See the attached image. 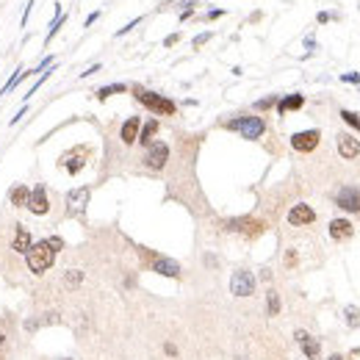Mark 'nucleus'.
<instances>
[{
    "instance_id": "obj_35",
    "label": "nucleus",
    "mask_w": 360,
    "mask_h": 360,
    "mask_svg": "<svg viewBox=\"0 0 360 360\" xmlns=\"http://www.w3.org/2000/svg\"><path fill=\"white\" fill-rule=\"evenodd\" d=\"M225 11L222 9H213V11H208V20H216V17H222Z\"/></svg>"
},
{
    "instance_id": "obj_4",
    "label": "nucleus",
    "mask_w": 360,
    "mask_h": 360,
    "mask_svg": "<svg viewBox=\"0 0 360 360\" xmlns=\"http://www.w3.org/2000/svg\"><path fill=\"white\" fill-rule=\"evenodd\" d=\"M230 291L236 294V296H252V294H255V277H252V271H247V269L233 271Z\"/></svg>"
},
{
    "instance_id": "obj_32",
    "label": "nucleus",
    "mask_w": 360,
    "mask_h": 360,
    "mask_svg": "<svg viewBox=\"0 0 360 360\" xmlns=\"http://www.w3.org/2000/svg\"><path fill=\"white\" fill-rule=\"evenodd\" d=\"M341 80H346V84H360V75H357V72H352V75H344Z\"/></svg>"
},
{
    "instance_id": "obj_37",
    "label": "nucleus",
    "mask_w": 360,
    "mask_h": 360,
    "mask_svg": "<svg viewBox=\"0 0 360 360\" xmlns=\"http://www.w3.org/2000/svg\"><path fill=\"white\" fill-rule=\"evenodd\" d=\"M330 360H344V357H341V355H333V357H330Z\"/></svg>"
},
{
    "instance_id": "obj_25",
    "label": "nucleus",
    "mask_w": 360,
    "mask_h": 360,
    "mask_svg": "<svg viewBox=\"0 0 360 360\" xmlns=\"http://www.w3.org/2000/svg\"><path fill=\"white\" fill-rule=\"evenodd\" d=\"M64 20H67V14H59V17H56V20H53V22H50V31H47V36H45L47 42L53 39L56 34H59V28H61V25H64Z\"/></svg>"
},
{
    "instance_id": "obj_22",
    "label": "nucleus",
    "mask_w": 360,
    "mask_h": 360,
    "mask_svg": "<svg viewBox=\"0 0 360 360\" xmlns=\"http://www.w3.org/2000/svg\"><path fill=\"white\" fill-rule=\"evenodd\" d=\"M119 92H128V86L125 84H108V86H103V89H97L94 94H97V100H108L111 94H119Z\"/></svg>"
},
{
    "instance_id": "obj_2",
    "label": "nucleus",
    "mask_w": 360,
    "mask_h": 360,
    "mask_svg": "<svg viewBox=\"0 0 360 360\" xmlns=\"http://www.w3.org/2000/svg\"><path fill=\"white\" fill-rule=\"evenodd\" d=\"M133 94H136L139 103H142L144 108H150L153 114H163V117H172V114H175V103H172V100H167L163 94L142 89V86H133Z\"/></svg>"
},
{
    "instance_id": "obj_10",
    "label": "nucleus",
    "mask_w": 360,
    "mask_h": 360,
    "mask_svg": "<svg viewBox=\"0 0 360 360\" xmlns=\"http://www.w3.org/2000/svg\"><path fill=\"white\" fill-rule=\"evenodd\" d=\"M150 266L153 271L163 277H180V263L172 261V258H163V255H150Z\"/></svg>"
},
{
    "instance_id": "obj_33",
    "label": "nucleus",
    "mask_w": 360,
    "mask_h": 360,
    "mask_svg": "<svg viewBox=\"0 0 360 360\" xmlns=\"http://www.w3.org/2000/svg\"><path fill=\"white\" fill-rule=\"evenodd\" d=\"M94 72H100V64H94V67L86 69V72H80V78H89V75H94Z\"/></svg>"
},
{
    "instance_id": "obj_26",
    "label": "nucleus",
    "mask_w": 360,
    "mask_h": 360,
    "mask_svg": "<svg viewBox=\"0 0 360 360\" xmlns=\"http://www.w3.org/2000/svg\"><path fill=\"white\" fill-rule=\"evenodd\" d=\"M341 119H344L346 125H352V128L360 133V119H357V114H352V111H341Z\"/></svg>"
},
{
    "instance_id": "obj_16",
    "label": "nucleus",
    "mask_w": 360,
    "mask_h": 360,
    "mask_svg": "<svg viewBox=\"0 0 360 360\" xmlns=\"http://www.w3.org/2000/svg\"><path fill=\"white\" fill-rule=\"evenodd\" d=\"M139 130H142V119H139V117H130L128 122L122 125V133H119V136H122L125 144H133L136 139H139Z\"/></svg>"
},
{
    "instance_id": "obj_30",
    "label": "nucleus",
    "mask_w": 360,
    "mask_h": 360,
    "mask_svg": "<svg viewBox=\"0 0 360 360\" xmlns=\"http://www.w3.org/2000/svg\"><path fill=\"white\" fill-rule=\"evenodd\" d=\"M211 39V31H205V34H200V36H194V47H203L205 42Z\"/></svg>"
},
{
    "instance_id": "obj_20",
    "label": "nucleus",
    "mask_w": 360,
    "mask_h": 360,
    "mask_svg": "<svg viewBox=\"0 0 360 360\" xmlns=\"http://www.w3.org/2000/svg\"><path fill=\"white\" fill-rule=\"evenodd\" d=\"M9 200H11V205H14V208H25V205H28V200H31V188L28 186H14L9 191Z\"/></svg>"
},
{
    "instance_id": "obj_12",
    "label": "nucleus",
    "mask_w": 360,
    "mask_h": 360,
    "mask_svg": "<svg viewBox=\"0 0 360 360\" xmlns=\"http://www.w3.org/2000/svg\"><path fill=\"white\" fill-rule=\"evenodd\" d=\"M86 158H89V147H78V150H72L69 155L61 158V163L67 167V172H69V175H78L80 169H84Z\"/></svg>"
},
{
    "instance_id": "obj_18",
    "label": "nucleus",
    "mask_w": 360,
    "mask_h": 360,
    "mask_svg": "<svg viewBox=\"0 0 360 360\" xmlns=\"http://www.w3.org/2000/svg\"><path fill=\"white\" fill-rule=\"evenodd\" d=\"M352 230H355V227H352L349 219H333V222H330V236L338 238V241H341V238H349Z\"/></svg>"
},
{
    "instance_id": "obj_21",
    "label": "nucleus",
    "mask_w": 360,
    "mask_h": 360,
    "mask_svg": "<svg viewBox=\"0 0 360 360\" xmlns=\"http://www.w3.org/2000/svg\"><path fill=\"white\" fill-rule=\"evenodd\" d=\"M155 133H158V122H155V119H150V122L144 125L142 130H139V139H136V142H142L144 147H150V144H153V136H155Z\"/></svg>"
},
{
    "instance_id": "obj_27",
    "label": "nucleus",
    "mask_w": 360,
    "mask_h": 360,
    "mask_svg": "<svg viewBox=\"0 0 360 360\" xmlns=\"http://www.w3.org/2000/svg\"><path fill=\"white\" fill-rule=\"evenodd\" d=\"M271 105H277V97H266V100H258V103H255V108H271Z\"/></svg>"
},
{
    "instance_id": "obj_9",
    "label": "nucleus",
    "mask_w": 360,
    "mask_h": 360,
    "mask_svg": "<svg viewBox=\"0 0 360 360\" xmlns=\"http://www.w3.org/2000/svg\"><path fill=\"white\" fill-rule=\"evenodd\" d=\"M144 161H147V167L155 169V172H158V169H163V167H167V161H169V147L163 142H153Z\"/></svg>"
},
{
    "instance_id": "obj_14",
    "label": "nucleus",
    "mask_w": 360,
    "mask_h": 360,
    "mask_svg": "<svg viewBox=\"0 0 360 360\" xmlns=\"http://www.w3.org/2000/svg\"><path fill=\"white\" fill-rule=\"evenodd\" d=\"M296 341H299V346H302V352L308 355V360H316V357H319L321 346H319V341H316L313 336H308L305 330H299V333H296Z\"/></svg>"
},
{
    "instance_id": "obj_24",
    "label": "nucleus",
    "mask_w": 360,
    "mask_h": 360,
    "mask_svg": "<svg viewBox=\"0 0 360 360\" xmlns=\"http://www.w3.org/2000/svg\"><path fill=\"white\" fill-rule=\"evenodd\" d=\"M266 299H269V316H277L280 313V296H277V291H269Z\"/></svg>"
},
{
    "instance_id": "obj_15",
    "label": "nucleus",
    "mask_w": 360,
    "mask_h": 360,
    "mask_svg": "<svg viewBox=\"0 0 360 360\" xmlns=\"http://www.w3.org/2000/svg\"><path fill=\"white\" fill-rule=\"evenodd\" d=\"M31 247H34V238H31V233L25 230L22 225H17V236H14V244H11V250H14V252H22V255H25Z\"/></svg>"
},
{
    "instance_id": "obj_34",
    "label": "nucleus",
    "mask_w": 360,
    "mask_h": 360,
    "mask_svg": "<svg viewBox=\"0 0 360 360\" xmlns=\"http://www.w3.org/2000/svg\"><path fill=\"white\" fill-rule=\"evenodd\" d=\"M178 39H180V34H172V36H167V42H163V45H167V47H172Z\"/></svg>"
},
{
    "instance_id": "obj_8",
    "label": "nucleus",
    "mask_w": 360,
    "mask_h": 360,
    "mask_svg": "<svg viewBox=\"0 0 360 360\" xmlns=\"http://www.w3.org/2000/svg\"><path fill=\"white\" fill-rule=\"evenodd\" d=\"M319 139H321L319 130H299V133L291 136V147L296 153H311V150L319 147Z\"/></svg>"
},
{
    "instance_id": "obj_6",
    "label": "nucleus",
    "mask_w": 360,
    "mask_h": 360,
    "mask_svg": "<svg viewBox=\"0 0 360 360\" xmlns=\"http://www.w3.org/2000/svg\"><path fill=\"white\" fill-rule=\"evenodd\" d=\"M89 197H92V188H89V186L72 188V191L67 194V213H69V216H78V213H84L86 205H89Z\"/></svg>"
},
{
    "instance_id": "obj_19",
    "label": "nucleus",
    "mask_w": 360,
    "mask_h": 360,
    "mask_svg": "<svg viewBox=\"0 0 360 360\" xmlns=\"http://www.w3.org/2000/svg\"><path fill=\"white\" fill-rule=\"evenodd\" d=\"M302 105H305V97H302V94H288V97L277 100V111H280V114L296 111V108H302Z\"/></svg>"
},
{
    "instance_id": "obj_11",
    "label": "nucleus",
    "mask_w": 360,
    "mask_h": 360,
    "mask_svg": "<svg viewBox=\"0 0 360 360\" xmlns=\"http://www.w3.org/2000/svg\"><path fill=\"white\" fill-rule=\"evenodd\" d=\"M336 203H338V208H344V211L357 213V211H360V191H357L355 186H344V188L338 191Z\"/></svg>"
},
{
    "instance_id": "obj_1",
    "label": "nucleus",
    "mask_w": 360,
    "mask_h": 360,
    "mask_svg": "<svg viewBox=\"0 0 360 360\" xmlns=\"http://www.w3.org/2000/svg\"><path fill=\"white\" fill-rule=\"evenodd\" d=\"M53 261H56V250L47 244V238L45 241H36L34 247L25 252V263H28V269L34 271V274H45V271L53 266Z\"/></svg>"
},
{
    "instance_id": "obj_5",
    "label": "nucleus",
    "mask_w": 360,
    "mask_h": 360,
    "mask_svg": "<svg viewBox=\"0 0 360 360\" xmlns=\"http://www.w3.org/2000/svg\"><path fill=\"white\" fill-rule=\"evenodd\" d=\"M225 230L230 233H244V236H261L263 230H266V225L258 222V219H250V216H241V219H230V222H225Z\"/></svg>"
},
{
    "instance_id": "obj_36",
    "label": "nucleus",
    "mask_w": 360,
    "mask_h": 360,
    "mask_svg": "<svg viewBox=\"0 0 360 360\" xmlns=\"http://www.w3.org/2000/svg\"><path fill=\"white\" fill-rule=\"evenodd\" d=\"M97 17H100V11H92V14H89V17H86V25H92L94 20H97Z\"/></svg>"
},
{
    "instance_id": "obj_23",
    "label": "nucleus",
    "mask_w": 360,
    "mask_h": 360,
    "mask_svg": "<svg viewBox=\"0 0 360 360\" xmlns=\"http://www.w3.org/2000/svg\"><path fill=\"white\" fill-rule=\"evenodd\" d=\"M80 280H84V271H78V269H69L67 274H64V283H67L69 288L80 286Z\"/></svg>"
},
{
    "instance_id": "obj_31",
    "label": "nucleus",
    "mask_w": 360,
    "mask_h": 360,
    "mask_svg": "<svg viewBox=\"0 0 360 360\" xmlns=\"http://www.w3.org/2000/svg\"><path fill=\"white\" fill-rule=\"evenodd\" d=\"M47 244H50V247H53L56 252H59L61 247H64V241H61V238H59V236H50V238H47Z\"/></svg>"
},
{
    "instance_id": "obj_13",
    "label": "nucleus",
    "mask_w": 360,
    "mask_h": 360,
    "mask_svg": "<svg viewBox=\"0 0 360 360\" xmlns=\"http://www.w3.org/2000/svg\"><path fill=\"white\" fill-rule=\"evenodd\" d=\"M316 219V213H313V208L311 205H305V203H299V205H294L291 211H288V225H294V227H302V225H311Z\"/></svg>"
},
{
    "instance_id": "obj_38",
    "label": "nucleus",
    "mask_w": 360,
    "mask_h": 360,
    "mask_svg": "<svg viewBox=\"0 0 360 360\" xmlns=\"http://www.w3.org/2000/svg\"><path fill=\"white\" fill-rule=\"evenodd\" d=\"M64 360H69V357H64Z\"/></svg>"
},
{
    "instance_id": "obj_7",
    "label": "nucleus",
    "mask_w": 360,
    "mask_h": 360,
    "mask_svg": "<svg viewBox=\"0 0 360 360\" xmlns=\"http://www.w3.org/2000/svg\"><path fill=\"white\" fill-rule=\"evenodd\" d=\"M28 208L31 213H34V216H45V213L50 211V200H47V191H45V186H34L31 188V200H28Z\"/></svg>"
},
{
    "instance_id": "obj_28",
    "label": "nucleus",
    "mask_w": 360,
    "mask_h": 360,
    "mask_svg": "<svg viewBox=\"0 0 360 360\" xmlns=\"http://www.w3.org/2000/svg\"><path fill=\"white\" fill-rule=\"evenodd\" d=\"M344 313H346V321H349V324H357V316H360L357 308H346Z\"/></svg>"
},
{
    "instance_id": "obj_29",
    "label": "nucleus",
    "mask_w": 360,
    "mask_h": 360,
    "mask_svg": "<svg viewBox=\"0 0 360 360\" xmlns=\"http://www.w3.org/2000/svg\"><path fill=\"white\" fill-rule=\"evenodd\" d=\"M139 22H142V17H136V20H130L128 25H125V28H119V31H117V36H125V34H128V31H130V28H136Z\"/></svg>"
},
{
    "instance_id": "obj_17",
    "label": "nucleus",
    "mask_w": 360,
    "mask_h": 360,
    "mask_svg": "<svg viewBox=\"0 0 360 360\" xmlns=\"http://www.w3.org/2000/svg\"><path fill=\"white\" fill-rule=\"evenodd\" d=\"M338 153L344 158H355L360 155V142L352 136H338Z\"/></svg>"
},
{
    "instance_id": "obj_3",
    "label": "nucleus",
    "mask_w": 360,
    "mask_h": 360,
    "mask_svg": "<svg viewBox=\"0 0 360 360\" xmlns=\"http://www.w3.org/2000/svg\"><path fill=\"white\" fill-rule=\"evenodd\" d=\"M225 128L241 133L244 139H261L263 130H266V122L261 117H236V119H227Z\"/></svg>"
}]
</instances>
